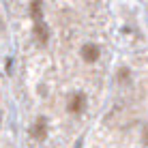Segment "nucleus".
Wrapping results in <instances>:
<instances>
[{
	"label": "nucleus",
	"instance_id": "nucleus-4",
	"mask_svg": "<svg viewBox=\"0 0 148 148\" xmlns=\"http://www.w3.org/2000/svg\"><path fill=\"white\" fill-rule=\"evenodd\" d=\"M142 140H144V144L148 146V127H146V129H144V135H142Z\"/></svg>",
	"mask_w": 148,
	"mask_h": 148
},
{
	"label": "nucleus",
	"instance_id": "nucleus-1",
	"mask_svg": "<svg viewBox=\"0 0 148 148\" xmlns=\"http://www.w3.org/2000/svg\"><path fill=\"white\" fill-rule=\"evenodd\" d=\"M84 105H86V99H84V95H82V92H75L69 99V112H73V114L84 112Z\"/></svg>",
	"mask_w": 148,
	"mask_h": 148
},
{
	"label": "nucleus",
	"instance_id": "nucleus-3",
	"mask_svg": "<svg viewBox=\"0 0 148 148\" xmlns=\"http://www.w3.org/2000/svg\"><path fill=\"white\" fill-rule=\"evenodd\" d=\"M34 30H37V37L41 39V43H45V41H47V30H45V26L43 24H37Z\"/></svg>",
	"mask_w": 148,
	"mask_h": 148
},
{
	"label": "nucleus",
	"instance_id": "nucleus-2",
	"mask_svg": "<svg viewBox=\"0 0 148 148\" xmlns=\"http://www.w3.org/2000/svg\"><path fill=\"white\" fill-rule=\"evenodd\" d=\"M82 58L86 60V62H95L97 58H99V47L92 43H86L84 47H82Z\"/></svg>",
	"mask_w": 148,
	"mask_h": 148
}]
</instances>
